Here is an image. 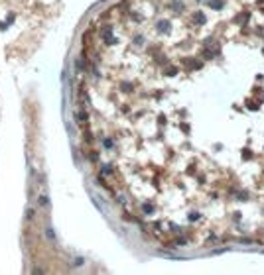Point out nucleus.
Instances as JSON below:
<instances>
[{
    "instance_id": "obj_1",
    "label": "nucleus",
    "mask_w": 264,
    "mask_h": 275,
    "mask_svg": "<svg viewBox=\"0 0 264 275\" xmlns=\"http://www.w3.org/2000/svg\"><path fill=\"white\" fill-rule=\"evenodd\" d=\"M223 0H209V6H211L213 10H221V8H223Z\"/></svg>"
},
{
    "instance_id": "obj_2",
    "label": "nucleus",
    "mask_w": 264,
    "mask_h": 275,
    "mask_svg": "<svg viewBox=\"0 0 264 275\" xmlns=\"http://www.w3.org/2000/svg\"><path fill=\"white\" fill-rule=\"evenodd\" d=\"M193 20H195L197 24H201V26L207 22V20H205V14H203V12H195V16H193Z\"/></svg>"
}]
</instances>
